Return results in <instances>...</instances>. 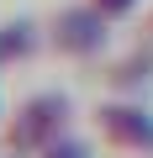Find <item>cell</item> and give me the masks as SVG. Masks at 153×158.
Returning a JSON list of instances; mask_svg holds the SVG:
<instances>
[{
  "instance_id": "5",
  "label": "cell",
  "mask_w": 153,
  "mask_h": 158,
  "mask_svg": "<svg viewBox=\"0 0 153 158\" xmlns=\"http://www.w3.org/2000/svg\"><path fill=\"white\" fill-rule=\"evenodd\" d=\"M37 158H95V153H90V142H85V137L63 132V137H58V142H48V148H42Z\"/></svg>"
},
{
  "instance_id": "3",
  "label": "cell",
  "mask_w": 153,
  "mask_h": 158,
  "mask_svg": "<svg viewBox=\"0 0 153 158\" xmlns=\"http://www.w3.org/2000/svg\"><path fill=\"white\" fill-rule=\"evenodd\" d=\"M53 48L69 53V58L100 53V48H106V16H100L95 6H69V11H58V21H53Z\"/></svg>"
},
{
  "instance_id": "1",
  "label": "cell",
  "mask_w": 153,
  "mask_h": 158,
  "mask_svg": "<svg viewBox=\"0 0 153 158\" xmlns=\"http://www.w3.org/2000/svg\"><path fill=\"white\" fill-rule=\"evenodd\" d=\"M69 116H74V106H69V95H58V90H42V95L21 100V111H16L11 127H6V153H11V158H37L48 142H58V137L69 132Z\"/></svg>"
},
{
  "instance_id": "4",
  "label": "cell",
  "mask_w": 153,
  "mask_h": 158,
  "mask_svg": "<svg viewBox=\"0 0 153 158\" xmlns=\"http://www.w3.org/2000/svg\"><path fill=\"white\" fill-rule=\"evenodd\" d=\"M32 48H37L32 21H6V27H0V69H6V63H16V58H27Z\"/></svg>"
},
{
  "instance_id": "2",
  "label": "cell",
  "mask_w": 153,
  "mask_h": 158,
  "mask_svg": "<svg viewBox=\"0 0 153 158\" xmlns=\"http://www.w3.org/2000/svg\"><path fill=\"white\" fill-rule=\"evenodd\" d=\"M95 132L111 153H132V158H153V111L137 100H106L95 106Z\"/></svg>"
}]
</instances>
